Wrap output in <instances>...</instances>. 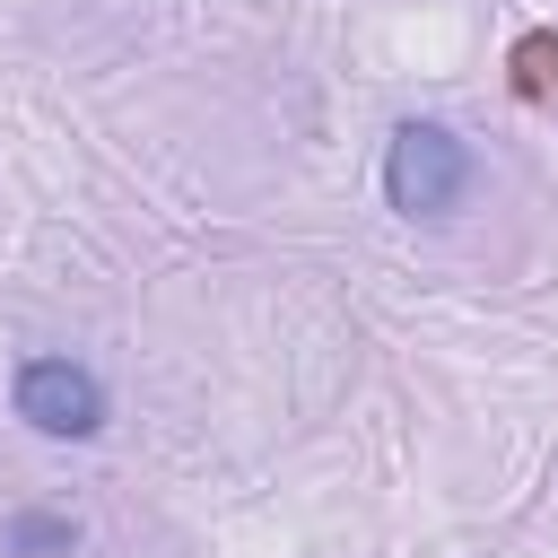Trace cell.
I'll return each instance as SVG.
<instances>
[{
  "mask_svg": "<svg viewBox=\"0 0 558 558\" xmlns=\"http://www.w3.org/2000/svg\"><path fill=\"white\" fill-rule=\"evenodd\" d=\"M471 140L453 131V122H401L392 131V148H384V201L401 209V218H453L462 201H471Z\"/></svg>",
  "mask_w": 558,
  "mask_h": 558,
  "instance_id": "cell-1",
  "label": "cell"
},
{
  "mask_svg": "<svg viewBox=\"0 0 558 558\" xmlns=\"http://www.w3.org/2000/svg\"><path fill=\"white\" fill-rule=\"evenodd\" d=\"M9 401H17V418H26L35 436H52V445H87V436L113 418L105 375H96V366H78V357H17Z\"/></svg>",
  "mask_w": 558,
  "mask_h": 558,
  "instance_id": "cell-2",
  "label": "cell"
},
{
  "mask_svg": "<svg viewBox=\"0 0 558 558\" xmlns=\"http://www.w3.org/2000/svg\"><path fill=\"white\" fill-rule=\"evenodd\" d=\"M70 549H78L70 514H9L0 523V558H70Z\"/></svg>",
  "mask_w": 558,
  "mask_h": 558,
  "instance_id": "cell-3",
  "label": "cell"
}]
</instances>
